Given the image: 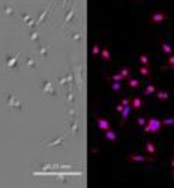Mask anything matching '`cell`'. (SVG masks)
Segmentation results:
<instances>
[{
	"label": "cell",
	"mask_w": 174,
	"mask_h": 188,
	"mask_svg": "<svg viewBox=\"0 0 174 188\" xmlns=\"http://www.w3.org/2000/svg\"><path fill=\"white\" fill-rule=\"evenodd\" d=\"M98 125H99V128L101 130H110V125H108V122H107L105 119H98Z\"/></svg>",
	"instance_id": "7a4b0ae2"
},
{
	"label": "cell",
	"mask_w": 174,
	"mask_h": 188,
	"mask_svg": "<svg viewBox=\"0 0 174 188\" xmlns=\"http://www.w3.org/2000/svg\"><path fill=\"white\" fill-rule=\"evenodd\" d=\"M171 166H173V167H174V159H173V161H171Z\"/></svg>",
	"instance_id": "ffe728a7"
},
{
	"label": "cell",
	"mask_w": 174,
	"mask_h": 188,
	"mask_svg": "<svg viewBox=\"0 0 174 188\" xmlns=\"http://www.w3.org/2000/svg\"><path fill=\"white\" fill-rule=\"evenodd\" d=\"M102 57H104V59H107V60L110 59V56H108V51H107V50H102Z\"/></svg>",
	"instance_id": "9a60e30c"
},
{
	"label": "cell",
	"mask_w": 174,
	"mask_h": 188,
	"mask_svg": "<svg viewBox=\"0 0 174 188\" xmlns=\"http://www.w3.org/2000/svg\"><path fill=\"white\" fill-rule=\"evenodd\" d=\"M129 84H131L132 87H138L140 83H138V80H134V78H132V80H129Z\"/></svg>",
	"instance_id": "4fadbf2b"
},
{
	"label": "cell",
	"mask_w": 174,
	"mask_h": 188,
	"mask_svg": "<svg viewBox=\"0 0 174 188\" xmlns=\"http://www.w3.org/2000/svg\"><path fill=\"white\" fill-rule=\"evenodd\" d=\"M141 62H143L144 65L149 63V59H147V56H141Z\"/></svg>",
	"instance_id": "e0dca14e"
},
{
	"label": "cell",
	"mask_w": 174,
	"mask_h": 188,
	"mask_svg": "<svg viewBox=\"0 0 174 188\" xmlns=\"http://www.w3.org/2000/svg\"><path fill=\"white\" fill-rule=\"evenodd\" d=\"M132 107H134L135 110H138L140 107H141V101H140V98H134V99H132Z\"/></svg>",
	"instance_id": "5b68a950"
},
{
	"label": "cell",
	"mask_w": 174,
	"mask_h": 188,
	"mask_svg": "<svg viewBox=\"0 0 174 188\" xmlns=\"http://www.w3.org/2000/svg\"><path fill=\"white\" fill-rule=\"evenodd\" d=\"M153 92H155V86H152V84H149L146 87V90H144L146 95H150V93H153Z\"/></svg>",
	"instance_id": "ba28073f"
},
{
	"label": "cell",
	"mask_w": 174,
	"mask_h": 188,
	"mask_svg": "<svg viewBox=\"0 0 174 188\" xmlns=\"http://www.w3.org/2000/svg\"><path fill=\"white\" fill-rule=\"evenodd\" d=\"M138 122H140V125H144V122H146V120H144V119L141 117V119H140V120H138Z\"/></svg>",
	"instance_id": "d6986e66"
},
{
	"label": "cell",
	"mask_w": 174,
	"mask_h": 188,
	"mask_svg": "<svg viewBox=\"0 0 174 188\" xmlns=\"http://www.w3.org/2000/svg\"><path fill=\"white\" fill-rule=\"evenodd\" d=\"M164 20H165L164 14H155V15L152 17V21L153 23H161V21H164Z\"/></svg>",
	"instance_id": "3957f363"
},
{
	"label": "cell",
	"mask_w": 174,
	"mask_h": 188,
	"mask_svg": "<svg viewBox=\"0 0 174 188\" xmlns=\"http://www.w3.org/2000/svg\"><path fill=\"white\" fill-rule=\"evenodd\" d=\"M129 159H134V161H150V158H144V157H140V155H131Z\"/></svg>",
	"instance_id": "8992f818"
},
{
	"label": "cell",
	"mask_w": 174,
	"mask_h": 188,
	"mask_svg": "<svg viewBox=\"0 0 174 188\" xmlns=\"http://www.w3.org/2000/svg\"><path fill=\"white\" fill-rule=\"evenodd\" d=\"M168 63H170V66L174 65V56L173 54H170V57H168Z\"/></svg>",
	"instance_id": "2e32d148"
},
{
	"label": "cell",
	"mask_w": 174,
	"mask_h": 188,
	"mask_svg": "<svg viewBox=\"0 0 174 188\" xmlns=\"http://www.w3.org/2000/svg\"><path fill=\"white\" fill-rule=\"evenodd\" d=\"M156 95H158L159 99H167V98H168V93H167V92H158Z\"/></svg>",
	"instance_id": "30bf717a"
},
{
	"label": "cell",
	"mask_w": 174,
	"mask_h": 188,
	"mask_svg": "<svg viewBox=\"0 0 174 188\" xmlns=\"http://www.w3.org/2000/svg\"><path fill=\"white\" fill-rule=\"evenodd\" d=\"M162 48H164V51H165V53H167V54H168V56H170V54H171V53H173V50H171V47H170L168 44H167V42H164V44H162Z\"/></svg>",
	"instance_id": "52a82bcc"
},
{
	"label": "cell",
	"mask_w": 174,
	"mask_h": 188,
	"mask_svg": "<svg viewBox=\"0 0 174 188\" xmlns=\"http://www.w3.org/2000/svg\"><path fill=\"white\" fill-rule=\"evenodd\" d=\"M120 75H122L123 78H128L129 77V71L128 69H122V71H120Z\"/></svg>",
	"instance_id": "8fae6325"
},
{
	"label": "cell",
	"mask_w": 174,
	"mask_h": 188,
	"mask_svg": "<svg viewBox=\"0 0 174 188\" xmlns=\"http://www.w3.org/2000/svg\"><path fill=\"white\" fill-rule=\"evenodd\" d=\"M162 124L164 125H174V119H164Z\"/></svg>",
	"instance_id": "7c38bea8"
},
{
	"label": "cell",
	"mask_w": 174,
	"mask_h": 188,
	"mask_svg": "<svg viewBox=\"0 0 174 188\" xmlns=\"http://www.w3.org/2000/svg\"><path fill=\"white\" fill-rule=\"evenodd\" d=\"M107 138H108V140H113V142H114V140H116V134L113 132V131H110V130H107Z\"/></svg>",
	"instance_id": "9c48e42d"
},
{
	"label": "cell",
	"mask_w": 174,
	"mask_h": 188,
	"mask_svg": "<svg viewBox=\"0 0 174 188\" xmlns=\"http://www.w3.org/2000/svg\"><path fill=\"white\" fill-rule=\"evenodd\" d=\"M161 125H162V122H159L158 119L152 117V119H149L147 125L144 126V131H146V132H156V131L161 130Z\"/></svg>",
	"instance_id": "6da1fadb"
},
{
	"label": "cell",
	"mask_w": 174,
	"mask_h": 188,
	"mask_svg": "<svg viewBox=\"0 0 174 188\" xmlns=\"http://www.w3.org/2000/svg\"><path fill=\"white\" fill-rule=\"evenodd\" d=\"M171 68H173V69H174V65H171Z\"/></svg>",
	"instance_id": "44dd1931"
},
{
	"label": "cell",
	"mask_w": 174,
	"mask_h": 188,
	"mask_svg": "<svg viewBox=\"0 0 174 188\" xmlns=\"http://www.w3.org/2000/svg\"><path fill=\"white\" fill-rule=\"evenodd\" d=\"M141 74H144V75H146V74H147V75H149V66H141Z\"/></svg>",
	"instance_id": "5bb4252c"
},
{
	"label": "cell",
	"mask_w": 174,
	"mask_h": 188,
	"mask_svg": "<svg viewBox=\"0 0 174 188\" xmlns=\"http://www.w3.org/2000/svg\"><path fill=\"white\" fill-rule=\"evenodd\" d=\"M146 151L149 152V153H152V155H155V152H156L155 146H153V143H150V142H147V143H146Z\"/></svg>",
	"instance_id": "277c9868"
},
{
	"label": "cell",
	"mask_w": 174,
	"mask_h": 188,
	"mask_svg": "<svg viewBox=\"0 0 174 188\" xmlns=\"http://www.w3.org/2000/svg\"><path fill=\"white\" fill-rule=\"evenodd\" d=\"M113 87H114L116 90H119V89H120V84H119V83H114V84H113Z\"/></svg>",
	"instance_id": "ac0fdd59"
}]
</instances>
